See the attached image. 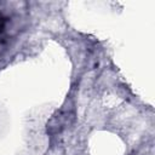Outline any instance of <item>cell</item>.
I'll return each instance as SVG.
<instances>
[{
    "mask_svg": "<svg viewBox=\"0 0 155 155\" xmlns=\"http://www.w3.org/2000/svg\"><path fill=\"white\" fill-rule=\"evenodd\" d=\"M2 28H4V19H2V17L0 16V31L2 30Z\"/></svg>",
    "mask_w": 155,
    "mask_h": 155,
    "instance_id": "cell-1",
    "label": "cell"
}]
</instances>
